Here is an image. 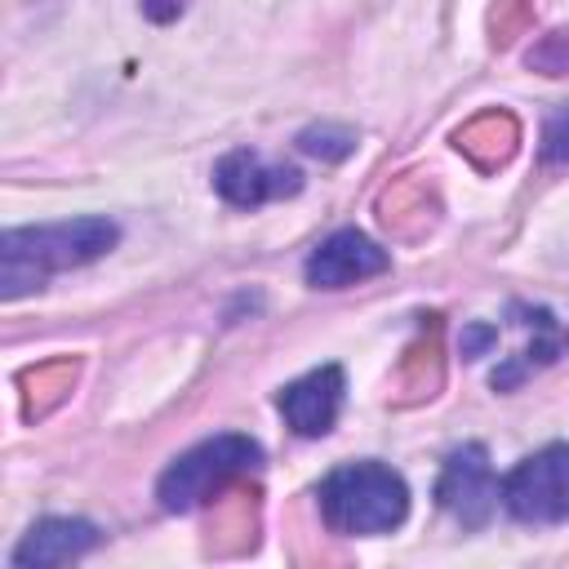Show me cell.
Returning <instances> with one entry per match:
<instances>
[{
    "mask_svg": "<svg viewBox=\"0 0 569 569\" xmlns=\"http://www.w3.org/2000/svg\"><path fill=\"white\" fill-rule=\"evenodd\" d=\"M298 147L307 156H320V160H342L356 147V133L351 129H333V124H316V129L298 133Z\"/></svg>",
    "mask_w": 569,
    "mask_h": 569,
    "instance_id": "cell-11",
    "label": "cell"
},
{
    "mask_svg": "<svg viewBox=\"0 0 569 569\" xmlns=\"http://www.w3.org/2000/svg\"><path fill=\"white\" fill-rule=\"evenodd\" d=\"M520 316H525V325L533 329V342L520 351V360H511V365H502L498 373H493V387H516L529 369H542V365H551L565 347H569V338H565V329L556 325V316L547 311V307H516Z\"/></svg>",
    "mask_w": 569,
    "mask_h": 569,
    "instance_id": "cell-10",
    "label": "cell"
},
{
    "mask_svg": "<svg viewBox=\"0 0 569 569\" xmlns=\"http://www.w3.org/2000/svg\"><path fill=\"white\" fill-rule=\"evenodd\" d=\"M142 13L156 18V22H169L182 13V0H142Z\"/></svg>",
    "mask_w": 569,
    "mask_h": 569,
    "instance_id": "cell-13",
    "label": "cell"
},
{
    "mask_svg": "<svg viewBox=\"0 0 569 569\" xmlns=\"http://www.w3.org/2000/svg\"><path fill=\"white\" fill-rule=\"evenodd\" d=\"M391 267V258H387V249L382 244H373L365 231H356V227H342V231H333L325 244H316L311 249V258H307V280L316 284V289H347V284H360V280H369V276H382Z\"/></svg>",
    "mask_w": 569,
    "mask_h": 569,
    "instance_id": "cell-7",
    "label": "cell"
},
{
    "mask_svg": "<svg viewBox=\"0 0 569 569\" xmlns=\"http://www.w3.org/2000/svg\"><path fill=\"white\" fill-rule=\"evenodd\" d=\"M502 507L520 525L569 520V445H547L511 467L502 480Z\"/></svg>",
    "mask_w": 569,
    "mask_h": 569,
    "instance_id": "cell-4",
    "label": "cell"
},
{
    "mask_svg": "<svg viewBox=\"0 0 569 569\" xmlns=\"http://www.w3.org/2000/svg\"><path fill=\"white\" fill-rule=\"evenodd\" d=\"M342 369L338 365H320L311 373H302L298 382H289L280 391V413L284 422L298 431V436H325L333 422H338V409H342Z\"/></svg>",
    "mask_w": 569,
    "mask_h": 569,
    "instance_id": "cell-8",
    "label": "cell"
},
{
    "mask_svg": "<svg viewBox=\"0 0 569 569\" xmlns=\"http://www.w3.org/2000/svg\"><path fill=\"white\" fill-rule=\"evenodd\" d=\"M542 160L565 164L569 160V102H560L542 124Z\"/></svg>",
    "mask_w": 569,
    "mask_h": 569,
    "instance_id": "cell-12",
    "label": "cell"
},
{
    "mask_svg": "<svg viewBox=\"0 0 569 569\" xmlns=\"http://www.w3.org/2000/svg\"><path fill=\"white\" fill-rule=\"evenodd\" d=\"M213 187L227 204L236 209H258L262 200H276V196H293L302 187V173L289 169V164H267L258 151H227L218 164H213Z\"/></svg>",
    "mask_w": 569,
    "mask_h": 569,
    "instance_id": "cell-6",
    "label": "cell"
},
{
    "mask_svg": "<svg viewBox=\"0 0 569 569\" xmlns=\"http://www.w3.org/2000/svg\"><path fill=\"white\" fill-rule=\"evenodd\" d=\"M436 498L440 507L467 525V529H485L498 511V498H502V485L489 467V453L485 445H462L445 458V471H440V485H436Z\"/></svg>",
    "mask_w": 569,
    "mask_h": 569,
    "instance_id": "cell-5",
    "label": "cell"
},
{
    "mask_svg": "<svg viewBox=\"0 0 569 569\" xmlns=\"http://www.w3.org/2000/svg\"><path fill=\"white\" fill-rule=\"evenodd\" d=\"M262 462V445L236 431H222L213 440H200L196 449H187L178 462H169V471L160 476V507L164 511H191L200 507L209 493H218L231 476H244Z\"/></svg>",
    "mask_w": 569,
    "mask_h": 569,
    "instance_id": "cell-3",
    "label": "cell"
},
{
    "mask_svg": "<svg viewBox=\"0 0 569 569\" xmlns=\"http://www.w3.org/2000/svg\"><path fill=\"white\" fill-rule=\"evenodd\" d=\"M120 240L111 218H71L49 227H18L0 240V293L13 302L44 284L49 271L84 267Z\"/></svg>",
    "mask_w": 569,
    "mask_h": 569,
    "instance_id": "cell-1",
    "label": "cell"
},
{
    "mask_svg": "<svg viewBox=\"0 0 569 569\" xmlns=\"http://www.w3.org/2000/svg\"><path fill=\"white\" fill-rule=\"evenodd\" d=\"M320 511L333 533H387L409 516V489L382 462H347L325 476Z\"/></svg>",
    "mask_w": 569,
    "mask_h": 569,
    "instance_id": "cell-2",
    "label": "cell"
},
{
    "mask_svg": "<svg viewBox=\"0 0 569 569\" xmlns=\"http://www.w3.org/2000/svg\"><path fill=\"white\" fill-rule=\"evenodd\" d=\"M98 525L89 520H71V516H49V520H36L27 529V538L13 547V569H31V565H67L84 551L98 547Z\"/></svg>",
    "mask_w": 569,
    "mask_h": 569,
    "instance_id": "cell-9",
    "label": "cell"
},
{
    "mask_svg": "<svg viewBox=\"0 0 569 569\" xmlns=\"http://www.w3.org/2000/svg\"><path fill=\"white\" fill-rule=\"evenodd\" d=\"M489 338H493V329H480V325H476V329L462 338V356H476V351H480Z\"/></svg>",
    "mask_w": 569,
    "mask_h": 569,
    "instance_id": "cell-14",
    "label": "cell"
}]
</instances>
